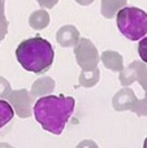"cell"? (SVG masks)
<instances>
[{"mask_svg":"<svg viewBox=\"0 0 147 148\" xmlns=\"http://www.w3.org/2000/svg\"><path fill=\"white\" fill-rule=\"evenodd\" d=\"M76 100L64 95L43 96L34 105L35 120L46 131L60 135L74 110Z\"/></svg>","mask_w":147,"mask_h":148,"instance_id":"cell-1","label":"cell"},{"mask_svg":"<svg viewBox=\"0 0 147 148\" xmlns=\"http://www.w3.org/2000/svg\"><path fill=\"white\" fill-rule=\"evenodd\" d=\"M16 57L25 70L34 74H43L54 64L55 51L48 40L34 36L18 44Z\"/></svg>","mask_w":147,"mask_h":148,"instance_id":"cell-2","label":"cell"},{"mask_svg":"<svg viewBox=\"0 0 147 148\" xmlns=\"http://www.w3.org/2000/svg\"><path fill=\"white\" fill-rule=\"evenodd\" d=\"M117 27L129 40L137 42L147 34V13L135 7H125L116 14Z\"/></svg>","mask_w":147,"mask_h":148,"instance_id":"cell-3","label":"cell"},{"mask_svg":"<svg viewBox=\"0 0 147 148\" xmlns=\"http://www.w3.org/2000/svg\"><path fill=\"white\" fill-rule=\"evenodd\" d=\"M74 56L77 64L82 68L83 72H91L96 69L100 60L96 47L90 39L86 38H80L78 43L74 46Z\"/></svg>","mask_w":147,"mask_h":148,"instance_id":"cell-4","label":"cell"},{"mask_svg":"<svg viewBox=\"0 0 147 148\" xmlns=\"http://www.w3.org/2000/svg\"><path fill=\"white\" fill-rule=\"evenodd\" d=\"M8 103L12 105L13 110L20 118H29L31 116V105H33V97L27 90H10L7 96Z\"/></svg>","mask_w":147,"mask_h":148,"instance_id":"cell-5","label":"cell"},{"mask_svg":"<svg viewBox=\"0 0 147 148\" xmlns=\"http://www.w3.org/2000/svg\"><path fill=\"white\" fill-rule=\"evenodd\" d=\"M135 101H137V97H135L133 90L129 88V87H125V88L120 90L113 96L112 105H113V108L116 110H119V112H122V110H132Z\"/></svg>","mask_w":147,"mask_h":148,"instance_id":"cell-6","label":"cell"},{"mask_svg":"<svg viewBox=\"0 0 147 148\" xmlns=\"http://www.w3.org/2000/svg\"><path fill=\"white\" fill-rule=\"evenodd\" d=\"M145 70H146L145 64H142L141 61H133L129 66L124 68V69L120 72V82H121L122 86L128 87L129 84H132L133 82L138 81Z\"/></svg>","mask_w":147,"mask_h":148,"instance_id":"cell-7","label":"cell"},{"mask_svg":"<svg viewBox=\"0 0 147 148\" xmlns=\"http://www.w3.org/2000/svg\"><path fill=\"white\" fill-rule=\"evenodd\" d=\"M56 39H57V43L61 47H65V48L74 47L78 43V40H80V31L77 30V27H74L72 25L63 26L57 31Z\"/></svg>","mask_w":147,"mask_h":148,"instance_id":"cell-8","label":"cell"},{"mask_svg":"<svg viewBox=\"0 0 147 148\" xmlns=\"http://www.w3.org/2000/svg\"><path fill=\"white\" fill-rule=\"evenodd\" d=\"M55 90V81L49 77H43V78L36 79L35 82L33 83V87H31V92L30 96L33 97H43V95L51 94L52 91Z\"/></svg>","mask_w":147,"mask_h":148,"instance_id":"cell-9","label":"cell"},{"mask_svg":"<svg viewBox=\"0 0 147 148\" xmlns=\"http://www.w3.org/2000/svg\"><path fill=\"white\" fill-rule=\"evenodd\" d=\"M100 60L103 65L107 69L112 70V72H121L124 69V61H122V56L119 52L115 51H104L100 56Z\"/></svg>","mask_w":147,"mask_h":148,"instance_id":"cell-10","label":"cell"},{"mask_svg":"<svg viewBox=\"0 0 147 148\" xmlns=\"http://www.w3.org/2000/svg\"><path fill=\"white\" fill-rule=\"evenodd\" d=\"M128 0H102V16L113 18L119 10L126 7Z\"/></svg>","mask_w":147,"mask_h":148,"instance_id":"cell-11","label":"cell"},{"mask_svg":"<svg viewBox=\"0 0 147 148\" xmlns=\"http://www.w3.org/2000/svg\"><path fill=\"white\" fill-rule=\"evenodd\" d=\"M29 25L35 30H43L49 25V14L44 9L35 10L29 17Z\"/></svg>","mask_w":147,"mask_h":148,"instance_id":"cell-12","label":"cell"},{"mask_svg":"<svg viewBox=\"0 0 147 148\" xmlns=\"http://www.w3.org/2000/svg\"><path fill=\"white\" fill-rule=\"evenodd\" d=\"M100 79V70L96 68V69L91 70V72H83L81 73L78 82H80V86L82 87H94Z\"/></svg>","mask_w":147,"mask_h":148,"instance_id":"cell-13","label":"cell"},{"mask_svg":"<svg viewBox=\"0 0 147 148\" xmlns=\"http://www.w3.org/2000/svg\"><path fill=\"white\" fill-rule=\"evenodd\" d=\"M14 117V110L7 100H0V129L4 127Z\"/></svg>","mask_w":147,"mask_h":148,"instance_id":"cell-14","label":"cell"},{"mask_svg":"<svg viewBox=\"0 0 147 148\" xmlns=\"http://www.w3.org/2000/svg\"><path fill=\"white\" fill-rule=\"evenodd\" d=\"M132 112L137 113V116H147V97L146 99H142V100L137 99Z\"/></svg>","mask_w":147,"mask_h":148,"instance_id":"cell-15","label":"cell"},{"mask_svg":"<svg viewBox=\"0 0 147 148\" xmlns=\"http://www.w3.org/2000/svg\"><path fill=\"white\" fill-rule=\"evenodd\" d=\"M9 92H10L9 82H8L5 78L0 77V100L7 99V96H8V94H9Z\"/></svg>","mask_w":147,"mask_h":148,"instance_id":"cell-16","label":"cell"},{"mask_svg":"<svg viewBox=\"0 0 147 148\" xmlns=\"http://www.w3.org/2000/svg\"><path fill=\"white\" fill-rule=\"evenodd\" d=\"M138 53H139L142 61L147 64V36L141 39L139 44H138Z\"/></svg>","mask_w":147,"mask_h":148,"instance_id":"cell-17","label":"cell"},{"mask_svg":"<svg viewBox=\"0 0 147 148\" xmlns=\"http://www.w3.org/2000/svg\"><path fill=\"white\" fill-rule=\"evenodd\" d=\"M36 1H38V4L41 5L42 8L51 9V8H54L55 5L57 4V1H59V0H36Z\"/></svg>","mask_w":147,"mask_h":148,"instance_id":"cell-18","label":"cell"},{"mask_svg":"<svg viewBox=\"0 0 147 148\" xmlns=\"http://www.w3.org/2000/svg\"><path fill=\"white\" fill-rule=\"evenodd\" d=\"M77 148H99V147H98V144L93 140H82L77 146Z\"/></svg>","mask_w":147,"mask_h":148,"instance_id":"cell-19","label":"cell"},{"mask_svg":"<svg viewBox=\"0 0 147 148\" xmlns=\"http://www.w3.org/2000/svg\"><path fill=\"white\" fill-rule=\"evenodd\" d=\"M7 33H8V21L0 22V43H1V40L5 38Z\"/></svg>","mask_w":147,"mask_h":148,"instance_id":"cell-20","label":"cell"},{"mask_svg":"<svg viewBox=\"0 0 147 148\" xmlns=\"http://www.w3.org/2000/svg\"><path fill=\"white\" fill-rule=\"evenodd\" d=\"M138 81H139V83L142 84V87L145 88V91H146V97H147V69L142 73V75L139 77V79H138Z\"/></svg>","mask_w":147,"mask_h":148,"instance_id":"cell-21","label":"cell"},{"mask_svg":"<svg viewBox=\"0 0 147 148\" xmlns=\"http://www.w3.org/2000/svg\"><path fill=\"white\" fill-rule=\"evenodd\" d=\"M4 4H5V0H0V22H5L7 21L4 14Z\"/></svg>","mask_w":147,"mask_h":148,"instance_id":"cell-22","label":"cell"},{"mask_svg":"<svg viewBox=\"0 0 147 148\" xmlns=\"http://www.w3.org/2000/svg\"><path fill=\"white\" fill-rule=\"evenodd\" d=\"M76 1H77L80 5H90L94 0H76Z\"/></svg>","mask_w":147,"mask_h":148,"instance_id":"cell-23","label":"cell"},{"mask_svg":"<svg viewBox=\"0 0 147 148\" xmlns=\"http://www.w3.org/2000/svg\"><path fill=\"white\" fill-rule=\"evenodd\" d=\"M0 148H14V147L9 146L8 143H0Z\"/></svg>","mask_w":147,"mask_h":148,"instance_id":"cell-24","label":"cell"},{"mask_svg":"<svg viewBox=\"0 0 147 148\" xmlns=\"http://www.w3.org/2000/svg\"><path fill=\"white\" fill-rule=\"evenodd\" d=\"M143 148H147V138L145 139V143H143Z\"/></svg>","mask_w":147,"mask_h":148,"instance_id":"cell-25","label":"cell"}]
</instances>
